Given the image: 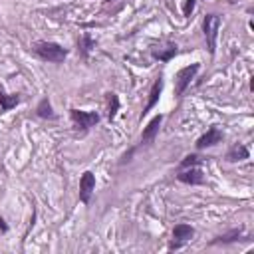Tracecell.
I'll use <instances>...</instances> for the list:
<instances>
[{"label": "cell", "instance_id": "cell-1", "mask_svg": "<svg viewBox=\"0 0 254 254\" xmlns=\"http://www.w3.org/2000/svg\"><path fill=\"white\" fill-rule=\"evenodd\" d=\"M32 54H36L40 60L50 62V64H62L67 58V50L62 48L56 42H48V40H38L32 44Z\"/></svg>", "mask_w": 254, "mask_h": 254}, {"label": "cell", "instance_id": "cell-2", "mask_svg": "<svg viewBox=\"0 0 254 254\" xmlns=\"http://www.w3.org/2000/svg\"><path fill=\"white\" fill-rule=\"evenodd\" d=\"M202 30H204V40H206L208 54L214 56L216 38H218V30H220V16L218 14H206L204 20H202Z\"/></svg>", "mask_w": 254, "mask_h": 254}, {"label": "cell", "instance_id": "cell-3", "mask_svg": "<svg viewBox=\"0 0 254 254\" xmlns=\"http://www.w3.org/2000/svg\"><path fill=\"white\" fill-rule=\"evenodd\" d=\"M198 69H200V64H190V65L181 67L175 73V95H183L185 93V89L190 85V81L194 79Z\"/></svg>", "mask_w": 254, "mask_h": 254}, {"label": "cell", "instance_id": "cell-4", "mask_svg": "<svg viewBox=\"0 0 254 254\" xmlns=\"http://www.w3.org/2000/svg\"><path fill=\"white\" fill-rule=\"evenodd\" d=\"M69 117L73 121V125L81 131H87L91 127H95L99 123V113L97 111H81V109H75L71 107L69 109Z\"/></svg>", "mask_w": 254, "mask_h": 254}, {"label": "cell", "instance_id": "cell-5", "mask_svg": "<svg viewBox=\"0 0 254 254\" xmlns=\"http://www.w3.org/2000/svg\"><path fill=\"white\" fill-rule=\"evenodd\" d=\"M192 236H194V228L190 224H185V222L175 224V228H173V242L169 244V250H179L189 240H192Z\"/></svg>", "mask_w": 254, "mask_h": 254}, {"label": "cell", "instance_id": "cell-6", "mask_svg": "<svg viewBox=\"0 0 254 254\" xmlns=\"http://www.w3.org/2000/svg\"><path fill=\"white\" fill-rule=\"evenodd\" d=\"M93 190H95V175L91 171H85L79 177V200L83 204H89Z\"/></svg>", "mask_w": 254, "mask_h": 254}, {"label": "cell", "instance_id": "cell-7", "mask_svg": "<svg viewBox=\"0 0 254 254\" xmlns=\"http://www.w3.org/2000/svg\"><path fill=\"white\" fill-rule=\"evenodd\" d=\"M177 50H179V46H177L175 42L165 40V42H161L159 46H155V48L151 50V56H153L155 60H159V62H171V60L177 56Z\"/></svg>", "mask_w": 254, "mask_h": 254}, {"label": "cell", "instance_id": "cell-8", "mask_svg": "<svg viewBox=\"0 0 254 254\" xmlns=\"http://www.w3.org/2000/svg\"><path fill=\"white\" fill-rule=\"evenodd\" d=\"M224 139V135H222V131L216 127V125H212L204 135H200L198 139H196V143H194V147L198 149V151H202V149H206V147H212V145H216V143H220Z\"/></svg>", "mask_w": 254, "mask_h": 254}, {"label": "cell", "instance_id": "cell-9", "mask_svg": "<svg viewBox=\"0 0 254 254\" xmlns=\"http://www.w3.org/2000/svg\"><path fill=\"white\" fill-rule=\"evenodd\" d=\"M177 181L185 185H204V175L198 167H190V169L177 171Z\"/></svg>", "mask_w": 254, "mask_h": 254}, {"label": "cell", "instance_id": "cell-10", "mask_svg": "<svg viewBox=\"0 0 254 254\" xmlns=\"http://www.w3.org/2000/svg\"><path fill=\"white\" fill-rule=\"evenodd\" d=\"M161 91H163V77L159 75L155 81H153V85H151V91H149V99H147V105L143 107V111H141V117L139 119H143L155 105H157V101H159V97H161Z\"/></svg>", "mask_w": 254, "mask_h": 254}, {"label": "cell", "instance_id": "cell-11", "mask_svg": "<svg viewBox=\"0 0 254 254\" xmlns=\"http://www.w3.org/2000/svg\"><path fill=\"white\" fill-rule=\"evenodd\" d=\"M161 123H163V115L157 113V115L147 123V127L143 129V133H141V143H153L155 137H157V133H159Z\"/></svg>", "mask_w": 254, "mask_h": 254}, {"label": "cell", "instance_id": "cell-12", "mask_svg": "<svg viewBox=\"0 0 254 254\" xmlns=\"http://www.w3.org/2000/svg\"><path fill=\"white\" fill-rule=\"evenodd\" d=\"M244 228L238 226V228H232L220 236H216L214 240H210V244H232V242H238V240H244Z\"/></svg>", "mask_w": 254, "mask_h": 254}, {"label": "cell", "instance_id": "cell-13", "mask_svg": "<svg viewBox=\"0 0 254 254\" xmlns=\"http://www.w3.org/2000/svg\"><path fill=\"white\" fill-rule=\"evenodd\" d=\"M250 157V151H248V147L246 145H242V143H238V145H232L230 149H228V153H226V161L228 163H238V161H244V159H248Z\"/></svg>", "mask_w": 254, "mask_h": 254}, {"label": "cell", "instance_id": "cell-14", "mask_svg": "<svg viewBox=\"0 0 254 254\" xmlns=\"http://www.w3.org/2000/svg\"><path fill=\"white\" fill-rule=\"evenodd\" d=\"M18 103H20V95H18V93L8 95V93H4V91L0 89V113L10 111V109H12V107H16Z\"/></svg>", "mask_w": 254, "mask_h": 254}, {"label": "cell", "instance_id": "cell-15", "mask_svg": "<svg viewBox=\"0 0 254 254\" xmlns=\"http://www.w3.org/2000/svg\"><path fill=\"white\" fill-rule=\"evenodd\" d=\"M105 99H107V119L113 121L117 111H119V95L113 93V91H107L105 93Z\"/></svg>", "mask_w": 254, "mask_h": 254}, {"label": "cell", "instance_id": "cell-16", "mask_svg": "<svg viewBox=\"0 0 254 254\" xmlns=\"http://www.w3.org/2000/svg\"><path fill=\"white\" fill-rule=\"evenodd\" d=\"M36 115L42 117V119H54V117H56V113H54L52 103H50L48 97H42V99H40V103H38V107H36Z\"/></svg>", "mask_w": 254, "mask_h": 254}, {"label": "cell", "instance_id": "cell-17", "mask_svg": "<svg viewBox=\"0 0 254 254\" xmlns=\"http://www.w3.org/2000/svg\"><path fill=\"white\" fill-rule=\"evenodd\" d=\"M93 40H91V36L89 34H81V38H79V52H81V56L83 58H87V54H89V50L93 48Z\"/></svg>", "mask_w": 254, "mask_h": 254}, {"label": "cell", "instance_id": "cell-18", "mask_svg": "<svg viewBox=\"0 0 254 254\" xmlns=\"http://www.w3.org/2000/svg\"><path fill=\"white\" fill-rule=\"evenodd\" d=\"M202 163V159L198 157V155H187L181 163H179V171H183V169H190V167H198Z\"/></svg>", "mask_w": 254, "mask_h": 254}, {"label": "cell", "instance_id": "cell-19", "mask_svg": "<svg viewBox=\"0 0 254 254\" xmlns=\"http://www.w3.org/2000/svg\"><path fill=\"white\" fill-rule=\"evenodd\" d=\"M194 6H196V0H185V4H183V16L189 18V16L192 14Z\"/></svg>", "mask_w": 254, "mask_h": 254}, {"label": "cell", "instance_id": "cell-20", "mask_svg": "<svg viewBox=\"0 0 254 254\" xmlns=\"http://www.w3.org/2000/svg\"><path fill=\"white\" fill-rule=\"evenodd\" d=\"M0 228H2V232H6L8 230V226L4 224V220H2V216H0Z\"/></svg>", "mask_w": 254, "mask_h": 254}, {"label": "cell", "instance_id": "cell-21", "mask_svg": "<svg viewBox=\"0 0 254 254\" xmlns=\"http://www.w3.org/2000/svg\"><path fill=\"white\" fill-rule=\"evenodd\" d=\"M105 2H111V0H105Z\"/></svg>", "mask_w": 254, "mask_h": 254}]
</instances>
